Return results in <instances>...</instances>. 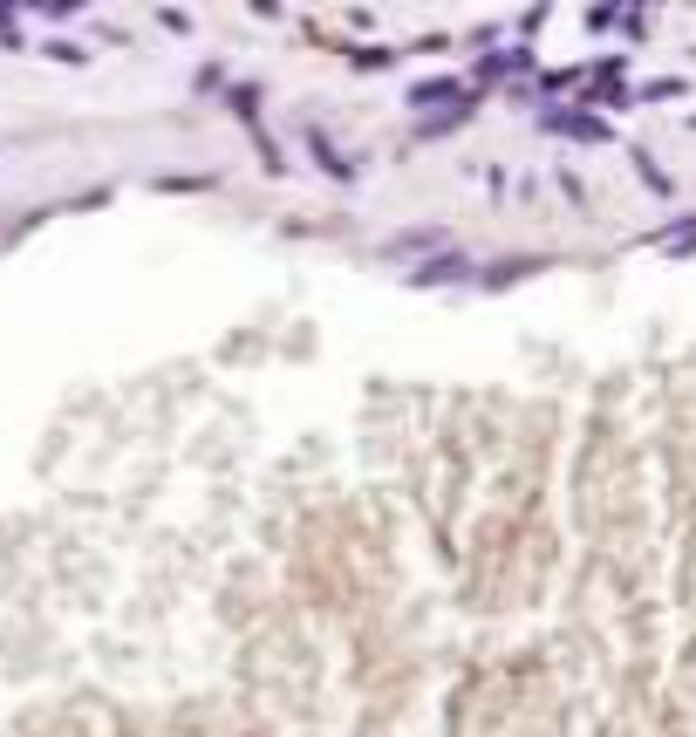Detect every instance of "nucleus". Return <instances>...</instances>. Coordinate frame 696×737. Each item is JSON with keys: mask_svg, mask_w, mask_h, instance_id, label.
I'll return each mask as SVG.
<instances>
[{"mask_svg": "<svg viewBox=\"0 0 696 737\" xmlns=\"http://www.w3.org/2000/svg\"><path fill=\"white\" fill-rule=\"evenodd\" d=\"M444 96H458V82H424L417 89V103H444Z\"/></svg>", "mask_w": 696, "mask_h": 737, "instance_id": "nucleus-3", "label": "nucleus"}, {"mask_svg": "<svg viewBox=\"0 0 696 737\" xmlns=\"http://www.w3.org/2000/svg\"><path fill=\"white\" fill-rule=\"evenodd\" d=\"M458 273H464V260L451 253V260H430V267H417L410 280H417V287H430V280H458Z\"/></svg>", "mask_w": 696, "mask_h": 737, "instance_id": "nucleus-1", "label": "nucleus"}, {"mask_svg": "<svg viewBox=\"0 0 696 737\" xmlns=\"http://www.w3.org/2000/svg\"><path fill=\"white\" fill-rule=\"evenodd\" d=\"M546 123H553V130H567V137H594V144L608 137V123H587V117H546Z\"/></svg>", "mask_w": 696, "mask_h": 737, "instance_id": "nucleus-2", "label": "nucleus"}]
</instances>
